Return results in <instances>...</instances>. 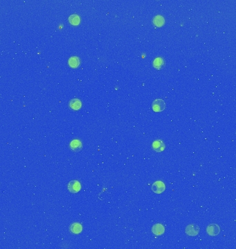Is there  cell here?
I'll return each mask as SVG.
<instances>
[{"mask_svg": "<svg viewBox=\"0 0 236 249\" xmlns=\"http://www.w3.org/2000/svg\"><path fill=\"white\" fill-rule=\"evenodd\" d=\"M152 108L155 112H161L166 108V103L162 99H156L153 102Z\"/></svg>", "mask_w": 236, "mask_h": 249, "instance_id": "cell-1", "label": "cell"}, {"mask_svg": "<svg viewBox=\"0 0 236 249\" xmlns=\"http://www.w3.org/2000/svg\"><path fill=\"white\" fill-rule=\"evenodd\" d=\"M185 232L189 236H196L199 232V228L196 224H190L186 228Z\"/></svg>", "mask_w": 236, "mask_h": 249, "instance_id": "cell-2", "label": "cell"}, {"mask_svg": "<svg viewBox=\"0 0 236 249\" xmlns=\"http://www.w3.org/2000/svg\"><path fill=\"white\" fill-rule=\"evenodd\" d=\"M68 189L72 193H77L81 190V184L77 180L71 181L68 184Z\"/></svg>", "mask_w": 236, "mask_h": 249, "instance_id": "cell-3", "label": "cell"}, {"mask_svg": "<svg viewBox=\"0 0 236 249\" xmlns=\"http://www.w3.org/2000/svg\"><path fill=\"white\" fill-rule=\"evenodd\" d=\"M207 232L210 236H216L220 232V228L217 224H211L207 226Z\"/></svg>", "mask_w": 236, "mask_h": 249, "instance_id": "cell-4", "label": "cell"}, {"mask_svg": "<svg viewBox=\"0 0 236 249\" xmlns=\"http://www.w3.org/2000/svg\"><path fill=\"white\" fill-rule=\"evenodd\" d=\"M152 190L156 194H161L165 190V184L162 181H156L153 184Z\"/></svg>", "mask_w": 236, "mask_h": 249, "instance_id": "cell-5", "label": "cell"}, {"mask_svg": "<svg viewBox=\"0 0 236 249\" xmlns=\"http://www.w3.org/2000/svg\"><path fill=\"white\" fill-rule=\"evenodd\" d=\"M153 148L157 152H161L165 149L164 143L161 140H156L153 142Z\"/></svg>", "mask_w": 236, "mask_h": 249, "instance_id": "cell-6", "label": "cell"}, {"mask_svg": "<svg viewBox=\"0 0 236 249\" xmlns=\"http://www.w3.org/2000/svg\"><path fill=\"white\" fill-rule=\"evenodd\" d=\"M70 147L72 151L77 152L80 151L81 148H82V143H81V142L80 140L75 139V140L71 141L70 144Z\"/></svg>", "mask_w": 236, "mask_h": 249, "instance_id": "cell-7", "label": "cell"}, {"mask_svg": "<svg viewBox=\"0 0 236 249\" xmlns=\"http://www.w3.org/2000/svg\"><path fill=\"white\" fill-rule=\"evenodd\" d=\"M165 229L163 225L160 224H155L152 228V232L155 234V235H161L164 233Z\"/></svg>", "mask_w": 236, "mask_h": 249, "instance_id": "cell-8", "label": "cell"}, {"mask_svg": "<svg viewBox=\"0 0 236 249\" xmlns=\"http://www.w3.org/2000/svg\"><path fill=\"white\" fill-rule=\"evenodd\" d=\"M69 106L72 109L74 110H78L81 107V102L80 100L77 98L72 99L71 101L69 102Z\"/></svg>", "mask_w": 236, "mask_h": 249, "instance_id": "cell-9", "label": "cell"}, {"mask_svg": "<svg viewBox=\"0 0 236 249\" xmlns=\"http://www.w3.org/2000/svg\"><path fill=\"white\" fill-rule=\"evenodd\" d=\"M80 60L77 56H72L68 60V65L72 68H76L80 65Z\"/></svg>", "mask_w": 236, "mask_h": 249, "instance_id": "cell-10", "label": "cell"}, {"mask_svg": "<svg viewBox=\"0 0 236 249\" xmlns=\"http://www.w3.org/2000/svg\"><path fill=\"white\" fill-rule=\"evenodd\" d=\"M70 230L72 233L79 234L81 232V230H82V226H81L80 224L74 223L71 226Z\"/></svg>", "mask_w": 236, "mask_h": 249, "instance_id": "cell-11", "label": "cell"}, {"mask_svg": "<svg viewBox=\"0 0 236 249\" xmlns=\"http://www.w3.org/2000/svg\"><path fill=\"white\" fill-rule=\"evenodd\" d=\"M164 65V60L161 57H157L155 59V60L153 61V66L155 69H159L160 68H162L163 66Z\"/></svg>", "mask_w": 236, "mask_h": 249, "instance_id": "cell-12", "label": "cell"}, {"mask_svg": "<svg viewBox=\"0 0 236 249\" xmlns=\"http://www.w3.org/2000/svg\"><path fill=\"white\" fill-rule=\"evenodd\" d=\"M68 20L72 25H77V24H79L80 22V18L76 14L71 15V16L68 17Z\"/></svg>", "mask_w": 236, "mask_h": 249, "instance_id": "cell-13", "label": "cell"}, {"mask_svg": "<svg viewBox=\"0 0 236 249\" xmlns=\"http://www.w3.org/2000/svg\"><path fill=\"white\" fill-rule=\"evenodd\" d=\"M153 23L155 25L157 26H161L164 24V17L161 16H157L153 19Z\"/></svg>", "mask_w": 236, "mask_h": 249, "instance_id": "cell-14", "label": "cell"}]
</instances>
